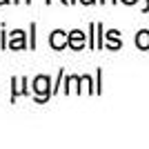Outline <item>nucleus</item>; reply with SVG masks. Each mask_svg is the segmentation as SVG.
Returning a JSON list of instances; mask_svg holds the SVG:
<instances>
[{
    "instance_id": "f257e3e1",
    "label": "nucleus",
    "mask_w": 149,
    "mask_h": 149,
    "mask_svg": "<svg viewBox=\"0 0 149 149\" xmlns=\"http://www.w3.org/2000/svg\"><path fill=\"white\" fill-rule=\"evenodd\" d=\"M31 89L36 93V102H47L54 96V87H51L49 76H36L31 82Z\"/></svg>"
},
{
    "instance_id": "f03ea898",
    "label": "nucleus",
    "mask_w": 149,
    "mask_h": 149,
    "mask_svg": "<svg viewBox=\"0 0 149 149\" xmlns=\"http://www.w3.org/2000/svg\"><path fill=\"white\" fill-rule=\"evenodd\" d=\"M7 49H11V51L27 49L25 31H22V29H16V31H11V36H9V42H7Z\"/></svg>"
},
{
    "instance_id": "7ed1b4c3",
    "label": "nucleus",
    "mask_w": 149,
    "mask_h": 149,
    "mask_svg": "<svg viewBox=\"0 0 149 149\" xmlns=\"http://www.w3.org/2000/svg\"><path fill=\"white\" fill-rule=\"evenodd\" d=\"M67 36L69 33H65L62 29H56V31H51V36H49V45H51V49H65L67 47Z\"/></svg>"
},
{
    "instance_id": "20e7f679",
    "label": "nucleus",
    "mask_w": 149,
    "mask_h": 149,
    "mask_svg": "<svg viewBox=\"0 0 149 149\" xmlns=\"http://www.w3.org/2000/svg\"><path fill=\"white\" fill-rule=\"evenodd\" d=\"M67 47H71L74 51H80L82 47H85V33H82L80 29L69 31V36H67Z\"/></svg>"
},
{
    "instance_id": "39448f33",
    "label": "nucleus",
    "mask_w": 149,
    "mask_h": 149,
    "mask_svg": "<svg viewBox=\"0 0 149 149\" xmlns=\"http://www.w3.org/2000/svg\"><path fill=\"white\" fill-rule=\"evenodd\" d=\"M11 102L18 96H27L29 93V89H27V78H11Z\"/></svg>"
},
{
    "instance_id": "423d86ee",
    "label": "nucleus",
    "mask_w": 149,
    "mask_h": 149,
    "mask_svg": "<svg viewBox=\"0 0 149 149\" xmlns=\"http://www.w3.org/2000/svg\"><path fill=\"white\" fill-rule=\"evenodd\" d=\"M136 45L140 49H149V31H140L136 36Z\"/></svg>"
},
{
    "instance_id": "0eeeda50",
    "label": "nucleus",
    "mask_w": 149,
    "mask_h": 149,
    "mask_svg": "<svg viewBox=\"0 0 149 149\" xmlns=\"http://www.w3.org/2000/svg\"><path fill=\"white\" fill-rule=\"evenodd\" d=\"M102 38H105V29H102V25H96V47H98V49L105 45Z\"/></svg>"
},
{
    "instance_id": "6e6552de",
    "label": "nucleus",
    "mask_w": 149,
    "mask_h": 149,
    "mask_svg": "<svg viewBox=\"0 0 149 149\" xmlns=\"http://www.w3.org/2000/svg\"><path fill=\"white\" fill-rule=\"evenodd\" d=\"M31 40H29V47L31 49H36V22H31Z\"/></svg>"
},
{
    "instance_id": "1a4fd4ad",
    "label": "nucleus",
    "mask_w": 149,
    "mask_h": 149,
    "mask_svg": "<svg viewBox=\"0 0 149 149\" xmlns=\"http://www.w3.org/2000/svg\"><path fill=\"white\" fill-rule=\"evenodd\" d=\"M78 2H82V5H93L96 0H78Z\"/></svg>"
},
{
    "instance_id": "9d476101",
    "label": "nucleus",
    "mask_w": 149,
    "mask_h": 149,
    "mask_svg": "<svg viewBox=\"0 0 149 149\" xmlns=\"http://www.w3.org/2000/svg\"><path fill=\"white\" fill-rule=\"evenodd\" d=\"M13 2H16V5H18V2H27V5H31V0H13Z\"/></svg>"
},
{
    "instance_id": "9b49d317",
    "label": "nucleus",
    "mask_w": 149,
    "mask_h": 149,
    "mask_svg": "<svg viewBox=\"0 0 149 149\" xmlns=\"http://www.w3.org/2000/svg\"><path fill=\"white\" fill-rule=\"evenodd\" d=\"M125 5H134V2H136V0H123Z\"/></svg>"
},
{
    "instance_id": "f8f14e48",
    "label": "nucleus",
    "mask_w": 149,
    "mask_h": 149,
    "mask_svg": "<svg viewBox=\"0 0 149 149\" xmlns=\"http://www.w3.org/2000/svg\"><path fill=\"white\" fill-rule=\"evenodd\" d=\"M9 2H11V0H0V5H9Z\"/></svg>"
},
{
    "instance_id": "ddd939ff",
    "label": "nucleus",
    "mask_w": 149,
    "mask_h": 149,
    "mask_svg": "<svg viewBox=\"0 0 149 149\" xmlns=\"http://www.w3.org/2000/svg\"><path fill=\"white\" fill-rule=\"evenodd\" d=\"M100 2H105V0H100ZM113 2H116V0H113Z\"/></svg>"
}]
</instances>
